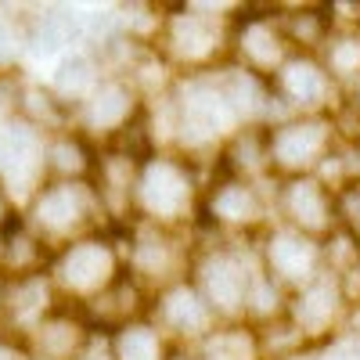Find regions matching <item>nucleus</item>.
<instances>
[{
  "mask_svg": "<svg viewBox=\"0 0 360 360\" xmlns=\"http://www.w3.org/2000/svg\"><path fill=\"white\" fill-rule=\"evenodd\" d=\"M281 213L288 217L292 231L303 238H321L335 231V195L317 176H292L281 191Z\"/></svg>",
  "mask_w": 360,
  "mask_h": 360,
  "instance_id": "obj_6",
  "label": "nucleus"
},
{
  "mask_svg": "<svg viewBox=\"0 0 360 360\" xmlns=\"http://www.w3.org/2000/svg\"><path fill=\"white\" fill-rule=\"evenodd\" d=\"M86 335H90V328L83 321H76L65 310H54L47 321L37 324V332L29 335L22 346H25V353L33 360H72Z\"/></svg>",
  "mask_w": 360,
  "mask_h": 360,
  "instance_id": "obj_12",
  "label": "nucleus"
},
{
  "mask_svg": "<svg viewBox=\"0 0 360 360\" xmlns=\"http://www.w3.org/2000/svg\"><path fill=\"white\" fill-rule=\"evenodd\" d=\"M90 169H94V159L79 134L62 130L44 141V173H51L54 180H83Z\"/></svg>",
  "mask_w": 360,
  "mask_h": 360,
  "instance_id": "obj_19",
  "label": "nucleus"
},
{
  "mask_svg": "<svg viewBox=\"0 0 360 360\" xmlns=\"http://www.w3.org/2000/svg\"><path fill=\"white\" fill-rule=\"evenodd\" d=\"M47 263H51L47 242H40L22 220H15L4 234H0V274L4 278L44 274Z\"/></svg>",
  "mask_w": 360,
  "mask_h": 360,
  "instance_id": "obj_14",
  "label": "nucleus"
},
{
  "mask_svg": "<svg viewBox=\"0 0 360 360\" xmlns=\"http://www.w3.org/2000/svg\"><path fill=\"white\" fill-rule=\"evenodd\" d=\"M335 217H342L349 238L360 245V184H349L346 191L335 195Z\"/></svg>",
  "mask_w": 360,
  "mask_h": 360,
  "instance_id": "obj_27",
  "label": "nucleus"
},
{
  "mask_svg": "<svg viewBox=\"0 0 360 360\" xmlns=\"http://www.w3.org/2000/svg\"><path fill=\"white\" fill-rule=\"evenodd\" d=\"M134 112H137L134 86L108 79V83H98V90L83 101V123H86V130L119 134L134 123Z\"/></svg>",
  "mask_w": 360,
  "mask_h": 360,
  "instance_id": "obj_10",
  "label": "nucleus"
},
{
  "mask_svg": "<svg viewBox=\"0 0 360 360\" xmlns=\"http://www.w3.org/2000/svg\"><path fill=\"white\" fill-rule=\"evenodd\" d=\"M0 310H4V274H0Z\"/></svg>",
  "mask_w": 360,
  "mask_h": 360,
  "instance_id": "obj_31",
  "label": "nucleus"
},
{
  "mask_svg": "<svg viewBox=\"0 0 360 360\" xmlns=\"http://www.w3.org/2000/svg\"><path fill=\"white\" fill-rule=\"evenodd\" d=\"M22 29L15 18L8 15H0V72H11V65L18 62V54H22Z\"/></svg>",
  "mask_w": 360,
  "mask_h": 360,
  "instance_id": "obj_26",
  "label": "nucleus"
},
{
  "mask_svg": "<svg viewBox=\"0 0 360 360\" xmlns=\"http://www.w3.org/2000/svg\"><path fill=\"white\" fill-rule=\"evenodd\" d=\"M281 37L288 44H299V47H314V44H324L328 29H324V15L321 11H299V15H288L285 18V29Z\"/></svg>",
  "mask_w": 360,
  "mask_h": 360,
  "instance_id": "obj_24",
  "label": "nucleus"
},
{
  "mask_svg": "<svg viewBox=\"0 0 360 360\" xmlns=\"http://www.w3.org/2000/svg\"><path fill=\"white\" fill-rule=\"evenodd\" d=\"M281 54H285V37L281 29L270 22L252 15L245 22V33H242V62L252 76H266V72H278L281 69Z\"/></svg>",
  "mask_w": 360,
  "mask_h": 360,
  "instance_id": "obj_17",
  "label": "nucleus"
},
{
  "mask_svg": "<svg viewBox=\"0 0 360 360\" xmlns=\"http://www.w3.org/2000/svg\"><path fill=\"white\" fill-rule=\"evenodd\" d=\"M328 69L332 76H360V37H339L328 44Z\"/></svg>",
  "mask_w": 360,
  "mask_h": 360,
  "instance_id": "obj_25",
  "label": "nucleus"
},
{
  "mask_svg": "<svg viewBox=\"0 0 360 360\" xmlns=\"http://www.w3.org/2000/svg\"><path fill=\"white\" fill-rule=\"evenodd\" d=\"M72 360H115V353H112V342L101 339V332H90Z\"/></svg>",
  "mask_w": 360,
  "mask_h": 360,
  "instance_id": "obj_28",
  "label": "nucleus"
},
{
  "mask_svg": "<svg viewBox=\"0 0 360 360\" xmlns=\"http://www.w3.org/2000/svg\"><path fill=\"white\" fill-rule=\"evenodd\" d=\"M15 220H18V217H15V202L8 198V191H4V188H0V234H4Z\"/></svg>",
  "mask_w": 360,
  "mask_h": 360,
  "instance_id": "obj_30",
  "label": "nucleus"
},
{
  "mask_svg": "<svg viewBox=\"0 0 360 360\" xmlns=\"http://www.w3.org/2000/svg\"><path fill=\"white\" fill-rule=\"evenodd\" d=\"M0 360H29V353H25V346L18 339L0 332Z\"/></svg>",
  "mask_w": 360,
  "mask_h": 360,
  "instance_id": "obj_29",
  "label": "nucleus"
},
{
  "mask_svg": "<svg viewBox=\"0 0 360 360\" xmlns=\"http://www.w3.org/2000/svg\"><path fill=\"white\" fill-rule=\"evenodd\" d=\"M98 83H101L98 62H94L90 54H83V51H72V54H65L62 62H58L54 79H51V94L69 108L72 101L83 105V101L98 90Z\"/></svg>",
  "mask_w": 360,
  "mask_h": 360,
  "instance_id": "obj_18",
  "label": "nucleus"
},
{
  "mask_svg": "<svg viewBox=\"0 0 360 360\" xmlns=\"http://www.w3.org/2000/svg\"><path fill=\"white\" fill-rule=\"evenodd\" d=\"M342 314V285L335 278V270H317L310 281H303V288L295 292V303H292V324L307 335H321L335 324V317Z\"/></svg>",
  "mask_w": 360,
  "mask_h": 360,
  "instance_id": "obj_8",
  "label": "nucleus"
},
{
  "mask_svg": "<svg viewBox=\"0 0 360 360\" xmlns=\"http://www.w3.org/2000/svg\"><path fill=\"white\" fill-rule=\"evenodd\" d=\"M115 360H166L162 335L152 324H123L112 342Z\"/></svg>",
  "mask_w": 360,
  "mask_h": 360,
  "instance_id": "obj_22",
  "label": "nucleus"
},
{
  "mask_svg": "<svg viewBox=\"0 0 360 360\" xmlns=\"http://www.w3.org/2000/svg\"><path fill=\"white\" fill-rule=\"evenodd\" d=\"M98 213L101 202L90 184H83V180H44L37 195L29 198L22 224L47 245L51 242L69 245Z\"/></svg>",
  "mask_w": 360,
  "mask_h": 360,
  "instance_id": "obj_1",
  "label": "nucleus"
},
{
  "mask_svg": "<svg viewBox=\"0 0 360 360\" xmlns=\"http://www.w3.org/2000/svg\"><path fill=\"white\" fill-rule=\"evenodd\" d=\"M266 270L278 281H310L321 270V249L299 231H278L266 242Z\"/></svg>",
  "mask_w": 360,
  "mask_h": 360,
  "instance_id": "obj_9",
  "label": "nucleus"
},
{
  "mask_svg": "<svg viewBox=\"0 0 360 360\" xmlns=\"http://www.w3.org/2000/svg\"><path fill=\"white\" fill-rule=\"evenodd\" d=\"M209 205H213V217L227 227H252L263 217V202H259L256 188H249L245 180H227V184H220L213 191V198H209Z\"/></svg>",
  "mask_w": 360,
  "mask_h": 360,
  "instance_id": "obj_20",
  "label": "nucleus"
},
{
  "mask_svg": "<svg viewBox=\"0 0 360 360\" xmlns=\"http://www.w3.org/2000/svg\"><path fill=\"white\" fill-rule=\"evenodd\" d=\"M58 292L51 274H25V278H4V310H0V332L25 342L37 332V324L47 321L58 310Z\"/></svg>",
  "mask_w": 360,
  "mask_h": 360,
  "instance_id": "obj_4",
  "label": "nucleus"
},
{
  "mask_svg": "<svg viewBox=\"0 0 360 360\" xmlns=\"http://www.w3.org/2000/svg\"><path fill=\"white\" fill-rule=\"evenodd\" d=\"M173 263H176V252H173V245L166 242L162 234H155V238H141V242L134 245V266L141 270V274H148V278L166 274Z\"/></svg>",
  "mask_w": 360,
  "mask_h": 360,
  "instance_id": "obj_23",
  "label": "nucleus"
},
{
  "mask_svg": "<svg viewBox=\"0 0 360 360\" xmlns=\"http://www.w3.org/2000/svg\"><path fill=\"white\" fill-rule=\"evenodd\" d=\"M134 198L152 220H176L191 205V173L176 159H155L134 184Z\"/></svg>",
  "mask_w": 360,
  "mask_h": 360,
  "instance_id": "obj_5",
  "label": "nucleus"
},
{
  "mask_svg": "<svg viewBox=\"0 0 360 360\" xmlns=\"http://www.w3.org/2000/svg\"><path fill=\"white\" fill-rule=\"evenodd\" d=\"M274 94H281L295 108H314L328 94V72L314 62V58L281 62V69L274 72Z\"/></svg>",
  "mask_w": 360,
  "mask_h": 360,
  "instance_id": "obj_15",
  "label": "nucleus"
},
{
  "mask_svg": "<svg viewBox=\"0 0 360 360\" xmlns=\"http://www.w3.org/2000/svg\"><path fill=\"white\" fill-rule=\"evenodd\" d=\"M159 314H162V324L176 335H202L217 317L213 310H209V303L202 299V292L188 281H176L162 292Z\"/></svg>",
  "mask_w": 360,
  "mask_h": 360,
  "instance_id": "obj_13",
  "label": "nucleus"
},
{
  "mask_svg": "<svg viewBox=\"0 0 360 360\" xmlns=\"http://www.w3.org/2000/svg\"><path fill=\"white\" fill-rule=\"evenodd\" d=\"M119 259L108 242L101 238H76V242L62 245V252H54L51 259V281L54 292H69L76 299H94L119 278Z\"/></svg>",
  "mask_w": 360,
  "mask_h": 360,
  "instance_id": "obj_2",
  "label": "nucleus"
},
{
  "mask_svg": "<svg viewBox=\"0 0 360 360\" xmlns=\"http://www.w3.org/2000/svg\"><path fill=\"white\" fill-rule=\"evenodd\" d=\"M79 33H83L79 18L62 8H44L33 18H25V25H22V40L29 44L33 54H54V51L69 47Z\"/></svg>",
  "mask_w": 360,
  "mask_h": 360,
  "instance_id": "obj_16",
  "label": "nucleus"
},
{
  "mask_svg": "<svg viewBox=\"0 0 360 360\" xmlns=\"http://www.w3.org/2000/svg\"><path fill=\"white\" fill-rule=\"evenodd\" d=\"M18 119L25 127H33L37 134L40 130H65V119H69V108L51 94V86H40V83H22V94H18Z\"/></svg>",
  "mask_w": 360,
  "mask_h": 360,
  "instance_id": "obj_21",
  "label": "nucleus"
},
{
  "mask_svg": "<svg viewBox=\"0 0 360 360\" xmlns=\"http://www.w3.org/2000/svg\"><path fill=\"white\" fill-rule=\"evenodd\" d=\"M356 360H360V356H356Z\"/></svg>",
  "mask_w": 360,
  "mask_h": 360,
  "instance_id": "obj_33",
  "label": "nucleus"
},
{
  "mask_svg": "<svg viewBox=\"0 0 360 360\" xmlns=\"http://www.w3.org/2000/svg\"><path fill=\"white\" fill-rule=\"evenodd\" d=\"M198 292L209 303L213 314H238L245 310V299H249V285L252 274L245 270V263L231 256V252H213L202 266H198Z\"/></svg>",
  "mask_w": 360,
  "mask_h": 360,
  "instance_id": "obj_7",
  "label": "nucleus"
},
{
  "mask_svg": "<svg viewBox=\"0 0 360 360\" xmlns=\"http://www.w3.org/2000/svg\"><path fill=\"white\" fill-rule=\"evenodd\" d=\"M166 44L169 51L188 65H202L217 54L220 47V29L209 15H195V11H184V15H173L166 22Z\"/></svg>",
  "mask_w": 360,
  "mask_h": 360,
  "instance_id": "obj_11",
  "label": "nucleus"
},
{
  "mask_svg": "<svg viewBox=\"0 0 360 360\" xmlns=\"http://www.w3.org/2000/svg\"><path fill=\"white\" fill-rule=\"evenodd\" d=\"M356 105H360V76H356Z\"/></svg>",
  "mask_w": 360,
  "mask_h": 360,
  "instance_id": "obj_32",
  "label": "nucleus"
},
{
  "mask_svg": "<svg viewBox=\"0 0 360 360\" xmlns=\"http://www.w3.org/2000/svg\"><path fill=\"white\" fill-rule=\"evenodd\" d=\"M332 130L335 127L321 115L281 123L278 130L266 134L270 166H278L281 173H292V176H303V169H310L332 155Z\"/></svg>",
  "mask_w": 360,
  "mask_h": 360,
  "instance_id": "obj_3",
  "label": "nucleus"
}]
</instances>
